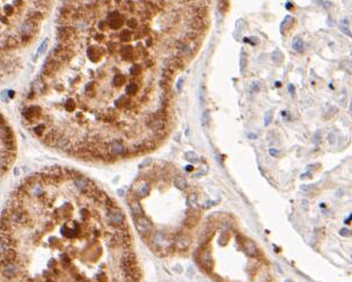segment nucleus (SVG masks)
Segmentation results:
<instances>
[{"label": "nucleus", "mask_w": 352, "mask_h": 282, "mask_svg": "<svg viewBox=\"0 0 352 282\" xmlns=\"http://www.w3.org/2000/svg\"><path fill=\"white\" fill-rule=\"evenodd\" d=\"M133 222L138 233L144 239H151L152 235H153V224H152L151 220L148 217L145 216H138L133 217Z\"/></svg>", "instance_id": "obj_1"}, {"label": "nucleus", "mask_w": 352, "mask_h": 282, "mask_svg": "<svg viewBox=\"0 0 352 282\" xmlns=\"http://www.w3.org/2000/svg\"><path fill=\"white\" fill-rule=\"evenodd\" d=\"M241 245L243 251L250 257H256L258 254V250L256 247V245H255V243L251 242L250 239H248V238H242Z\"/></svg>", "instance_id": "obj_2"}, {"label": "nucleus", "mask_w": 352, "mask_h": 282, "mask_svg": "<svg viewBox=\"0 0 352 282\" xmlns=\"http://www.w3.org/2000/svg\"><path fill=\"white\" fill-rule=\"evenodd\" d=\"M190 243H191V238L185 233H181L174 238V245L176 246V249L181 250V251L187 249L190 245Z\"/></svg>", "instance_id": "obj_3"}, {"label": "nucleus", "mask_w": 352, "mask_h": 282, "mask_svg": "<svg viewBox=\"0 0 352 282\" xmlns=\"http://www.w3.org/2000/svg\"><path fill=\"white\" fill-rule=\"evenodd\" d=\"M295 23V19L292 15H286V16L284 17V20L282 21V23H280V33L283 34V35H285L286 34V31H288L293 25H294Z\"/></svg>", "instance_id": "obj_4"}, {"label": "nucleus", "mask_w": 352, "mask_h": 282, "mask_svg": "<svg viewBox=\"0 0 352 282\" xmlns=\"http://www.w3.org/2000/svg\"><path fill=\"white\" fill-rule=\"evenodd\" d=\"M292 48L294 51H297L298 53H302L303 49H305V43H303L302 38L300 36H297L293 38L292 41Z\"/></svg>", "instance_id": "obj_5"}, {"label": "nucleus", "mask_w": 352, "mask_h": 282, "mask_svg": "<svg viewBox=\"0 0 352 282\" xmlns=\"http://www.w3.org/2000/svg\"><path fill=\"white\" fill-rule=\"evenodd\" d=\"M174 184H175L176 188H178L180 191H184L187 188V180L182 175H175L174 176Z\"/></svg>", "instance_id": "obj_6"}, {"label": "nucleus", "mask_w": 352, "mask_h": 282, "mask_svg": "<svg viewBox=\"0 0 352 282\" xmlns=\"http://www.w3.org/2000/svg\"><path fill=\"white\" fill-rule=\"evenodd\" d=\"M125 81H126V80H125V76H124L123 74L117 73V74H115L112 80H111V85H112V87H115V88H119V87L123 86Z\"/></svg>", "instance_id": "obj_7"}, {"label": "nucleus", "mask_w": 352, "mask_h": 282, "mask_svg": "<svg viewBox=\"0 0 352 282\" xmlns=\"http://www.w3.org/2000/svg\"><path fill=\"white\" fill-rule=\"evenodd\" d=\"M133 38H135V37H133L132 33L129 29H123V30L121 31V34H119V41L122 42V43H127V42L132 41Z\"/></svg>", "instance_id": "obj_8"}, {"label": "nucleus", "mask_w": 352, "mask_h": 282, "mask_svg": "<svg viewBox=\"0 0 352 282\" xmlns=\"http://www.w3.org/2000/svg\"><path fill=\"white\" fill-rule=\"evenodd\" d=\"M126 91L130 96H135V95H137V93L139 91V85H138V81H130V83L126 86Z\"/></svg>", "instance_id": "obj_9"}, {"label": "nucleus", "mask_w": 352, "mask_h": 282, "mask_svg": "<svg viewBox=\"0 0 352 282\" xmlns=\"http://www.w3.org/2000/svg\"><path fill=\"white\" fill-rule=\"evenodd\" d=\"M315 1L326 11H330V9L334 8V4L331 1H329V0H315Z\"/></svg>", "instance_id": "obj_10"}, {"label": "nucleus", "mask_w": 352, "mask_h": 282, "mask_svg": "<svg viewBox=\"0 0 352 282\" xmlns=\"http://www.w3.org/2000/svg\"><path fill=\"white\" fill-rule=\"evenodd\" d=\"M272 60H274V64H282L283 60H284V56H283L282 51L276 50V51L272 53Z\"/></svg>", "instance_id": "obj_11"}, {"label": "nucleus", "mask_w": 352, "mask_h": 282, "mask_svg": "<svg viewBox=\"0 0 352 282\" xmlns=\"http://www.w3.org/2000/svg\"><path fill=\"white\" fill-rule=\"evenodd\" d=\"M140 72H141V67H140L138 64H133V65L130 67V75H131L132 78L138 76L140 74Z\"/></svg>", "instance_id": "obj_12"}, {"label": "nucleus", "mask_w": 352, "mask_h": 282, "mask_svg": "<svg viewBox=\"0 0 352 282\" xmlns=\"http://www.w3.org/2000/svg\"><path fill=\"white\" fill-rule=\"evenodd\" d=\"M187 202H188V205L190 206V208L197 209V196H196V194H195V193H191V194L189 196Z\"/></svg>", "instance_id": "obj_13"}, {"label": "nucleus", "mask_w": 352, "mask_h": 282, "mask_svg": "<svg viewBox=\"0 0 352 282\" xmlns=\"http://www.w3.org/2000/svg\"><path fill=\"white\" fill-rule=\"evenodd\" d=\"M247 62H248V59H247L246 52H245V51H242V52H241V60H240V62H241V72H242V73H243V72L246 71Z\"/></svg>", "instance_id": "obj_14"}, {"label": "nucleus", "mask_w": 352, "mask_h": 282, "mask_svg": "<svg viewBox=\"0 0 352 282\" xmlns=\"http://www.w3.org/2000/svg\"><path fill=\"white\" fill-rule=\"evenodd\" d=\"M75 109V102L73 99H67L65 102V110H67L69 112L73 111Z\"/></svg>", "instance_id": "obj_15"}, {"label": "nucleus", "mask_w": 352, "mask_h": 282, "mask_svg": "<svg viewBox=\"0 0 352 282\" xmlns=\"http://www.w3.org/2000/svg\"><path fill=\"white\" fill-rule=\"evenodd\" d=\"M340 31H342V33L344 34V35H346V36H348V37H352L351 30H350V29H349V27H346V25H340Z\"/></svg>", "instance_id": "obj_16"}, {"label": "nucleus", "mask_w": 352, "mask_h": 282, "mask_svg": "<svg viewBox=\"0 0 352 282\" xmlns=\"http://www.w3.org/2000/svg\"><path fill=\"white\" fill-rule=\"evenodd\" d=\"M219 9L221 12H226L228 9V1L227 0H220L219 1Z\"/></svg>", "instance_id": "obj_17"}, {"label": "nucleus", "mask_w": 352, "mask_h": 282, "mask_svg": "<svg viewBox=\"0 0 352 282\" xmlns=\"http://www.w3.org/2000/svg\"><path fill=\"white\" fill-rule=\"evenodd\" d=\"M46 45H48V39H45V41H43V43H42L41 45H40V48L37 49V54H42V53L44 52L45 49H46Z\"/></svg>", "instance_id": "obj_18"}, {"label": "nucleus", "mask_w": 352, "mask_h": 282, "mask_svg": "<svg viewBox=\"0 0 352 282\" xmlns=\"http://www.w3.org/2000/svg\"><path fill=\"white\" fill-rule=\"evenodd\" d=\"M352 231L350 229H348V228H342V229L340 230V236H344V237H349V236H351Z\"/></svg>", "instance_id": "obj_19"}, {"label": "nucleus", "mask_w": 352, "mask_h": 282, "mask_svg": "<svg viewBox=\"0 0 352 282\" xmlns=\"http://www.w3.org/2000/svg\"><path fill=\"white\" fill-rule=\"evenodd\" d=\"M271 120H272V112H266L265 115V118H264V125L265 126H269V124L271 123Z\"/></svg>", "instance_id": "obj_20"}, {"label": "nucleus", "mask_w": 352, "mask_h": 282, "mask_svg": "<svg viewBox=\"0 0 352 282\" xmlns=\"http://www.w3.org/2000/svg\"><path fill=\"white\" fill-rule=\"evenodd\" d=\"M250 89H251L253 93L259 91V89H261V85H259L258 82H253V83H251V86H250Z\"/></svg>", "instance_id": "obj_21"}, {"label": "nucleus", "mask_w": 352, "mask_h": 282, "mask_svg": "<svg viewBox=\"0 0 352 282\" xmlns=\"http://www.w3.org/2000/svg\"><path fill=\"white\" fill-rule=\"evenodd\" d=\"M269 153H270L271 156H274V157H277V156L279 155V150H277V149H274V148H270V150H269Z\"/></svg>", "instance_id": "obj_22"}, {"label": "nucleus", "mask_w": 352, "mask_h": 282, "mask_svg": "<svg viewBox=\"0 0 352 282\" xmlns=\"http://www.w3.org/2000/svg\"><path fill=\"white\" fill-rule=\"evenodd\" d=\"M207 122H209V112H207V111H205L204 113H203V123L206 125Z\"/></svg>", "instance_id": "obj_23"}, {"label": "nucleus", "mask_w": 352, "mask_h": 282, "mask_svg": "<svg viewBox=\"0 0 352 282\" xmlns=\"http://www.w3.org/2000/svg\"><path fill=\"white\" fill-rule=\"evenodd\" d=\"M288 93H290L292 96H293V95H294V93H295V88H294V86H293L292 83H290V85H288Z\"/></svg>", "instance_id": "obj_24"}, {"label": "nucleus", "mask_w": 352, "mask_h": 282, "mask_svg": "<svg viewBox=\"0 0 352 282\" xmlns=\"http://www.w3.org/2000/svg\"><path fill=\"white\" fill-rule=\"evenodd\" d=\"M328 139H329V142L330 143L335 142V135H334V133H330V134L328 135Z\"/></svg>", "instance_id": "obj_25"}, {"label": "nucleus", "mask_w": 352, "mask_h": 282, "mask_svg": "<svg viewBox=\"0 0 352 282\" xmlns=\"http://www.w3.org/2000/svg\"><path fill=\"white\" fill-rule=\"evenodd\" d=\"M182 83H183V81H182V80H180V81H178V83H177V89H178V90L181 89V87H182Z\"/></svg>", "instance_id": "obj_26"}, {"label": "nucleus", "mask_w": 352, "mask_h": 282, "mask_svg": "<svg viewBox=\"0 0 352 282\" xmlns=\"http://www.w3.org/2000/svg\"><path fill=\"white\" fill-rule=\"evenodd\" d=\"M291 7H292V4H291V2H287V4H286V8L287 9H292Z\"/></svg>", "instance_id": "obj_27"}, {"label": "nucleus", "mask_w": 352, "mask_h": 282, "mask_svg": "<svg viewBox=\"0 0 352 282\" xmlns=\"http://www.w3.org/2000/svg\"><path fill=\"white\" fill-rule=\"evenodd\" d=\"M248 136H249V139H256V135H254L253 133H251V134H249Z\"/></svg>", "instance_id": "obj_28"}, {"label": "nucleus", "mask_w": 352, "mask_h": 282, "mask_svg": "<svg viewBox=\"0 0 352 282\" xmlns=\"http://www.w3.org/2000/svg\"><path fill=\"white\" fill-rule=\"evenodd\" d=\"M274 85H276V87H280V86H282L280 81H276V83H274Z\"/></svg>", "instance_id": "obj_29"}, {"label": "nucleus", "mask_w": 352, "mask_h": 282, "mask_svg": "<svg viewBox=\"0 0 352 282\" xmlns=\"http://www.w3.org/2000/svg\"><path fill=\"white\" fill-rule=\"evenodd\" d=\"M349 110H350V112L352 113V102L350 103V106H349Z\"/></svg>", "instance_id": "obj_30"}, {"label": "nucleus", "mask_w": 352, "mask_h": 282, "mask_svg": "<svg viewBox=\"0 0 352 282\" xmlns=\"http://www.w3.org/2000/svg\"><path fill=\"white\" fill-rule=\"evenodd\" d=\"M285 282H292V281H291V280H286Z\"/></svg>", "instance_id": "obj_31"}, {"label": "nucleus", "mask_w": 352, "mask_h": 282, "mask_svg": "<svg viewBox=\"0 0 352 282\" xmlns=\"http://www.w3.org/2000/svg\"><path fill=\"white\" fill-rule=\"evenodd\" d=\"M351 56H352V50H351Z\"/></svg>", "instance_id": "obj_32"}]
</instances>
